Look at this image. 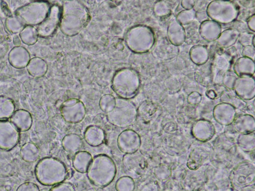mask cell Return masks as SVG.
I'll list each match as a JSON object with an SVG mask.
<instances>
[{
	"instance_id": "cell-1",
	"label": "cell",
	"mask_w": 255,
	"mask_h": 191,
	"mask_svg": "<svg viewBox=\"0 0 255 191\" xmlns=\"http://www.w3.org/2000/svg\"><path fill=\"white\" fill-rule=\"evenodd\" d=\"M90 15L87 8L77 0L65 1L61 10L59 26L68 36L79 34L87 25Z\"/></svg>"
},
{
	"instance_id": "cell-2",
	"label": "cell",
	"mask_w": 255,
	"mask_h": 191,
	"mask_svg": "<svg viewBox=\"0 0 255 191\" xmlns=\"http://www.w3.org/2000/svg\"><path fill=\"white\" fill-rule=\"evenodd\" d=\"M117 173V166L113 159L108 155L101 154L93 158L86 174L92 184L103 188L113 181Z\"/></svg>"
},
{
	"instance_id": "cell-3",
	"label": "cell",
	"mask_w": 255,
	"mask_h": 191,
	"mask_svg": "<svg viewBox=\"0 0 255 191\" xmlns=\"http://www.w3.org/2000/svg\"><path fill=\"white\" fill-rule=\"evenodd\" d=\"M37 180L42 185L54 186L64 182L68 176L66 165L56 158L47 157L41 159L35 169Z\"/></svg>"
},
{
	"instance_id": "cell-4",
	"label": "cell",
	"mask_w": 255,
	"mask_h": 191,
	"mask_svg": "<svg viewBox=\"0 0 255 191\" xmlns=\"http://www.w3.org/2000/svg\"><path fill=\"white\" fill-rule=\"evenodd\" d=\"M140 85L137 72L130 68H124L114 74L112 81L113 90L120 98L129 100L137 94Z\"/></svg>"
},
{
	"instance_id": "cell-5",
	"label": "cell",
	"mask_w": 255,
	"mask_h": 191,
	"mask_svg": "<svg viewBox=\"0 0 255 191\" xmlns=\"http://www.w3.org/2000/svg\"><path fill=\"white\" fill-rule=\"evenodd\" d=\"M108 121L119 128L132 125L136 120L137 108L129 100L118 98L114 108L107 114Z\"/></svg>"
},
{
	"instance_id": "cell-6",
	"label": "cell",
	"mask_w": 255,
	"mask_h": 191,
	"mask_svg": "<svg viewBox=\"0 0 255 191\" xmlns=\"http://www.w3.org/2000/svg\"><path fill=\"white\" fill-rule=\"evenodd\" d=\"M147 28L143 26L131 27L125 36V42L128 47L133 52L142 53L150 47L151 37Z\"/></svg>"
},
{
	"instance_id": "cell-7",
	"label": "cell",
	"mask_w": 255,
	"mask_h": 191,
	"mask_svg": "<svg viewBox=\"0 0 255 191\" xmlns=\"http://www.w3.org/2000/svg\"><path fill=\"white\" fill-rule=\"evenodd\" d=\"M60 113L66 122L76 124L84 120L86 115V109L81 100L72 98L63 102L60 106Z\"/></svg>"
},
{
	"instance_id": "cell-8",
	"label": "cell",
	"mask_w": 255,
	"mask_h": 191,
	"mask_svg": "<svg viewBox=\"0 0 255 191\" xmlns=\"http://www.w3.org/2000/svg\"><path fill=\"white\" fill-rule=\"evenodd\" d=\"M141 139L135 131L127 129L118 135L117 143L119 150L125 154L136 153L140 149Z\"/></svg>"
},
{
	"instance_id": "cell-9",
	"label": "cell",
	"mask_w": 255,
	"mask_h": 191,
	"mask_svg": "<svg viewBox=\"0 0 255 191\" xmlns=\"http://www.w3.org/2000/svg\"><path fill=\"white\" fill-rule=\"evenodd\" d=\"M19 137V131L10 121L0 120V149H13L18 144Z\"/></svg>"
},
{
	"instance_id": "cell-10",
	"label": "cell",
	"mask_w": 255,
	"mask_h": 191,
	"mask_svg": "<svg viewBox=\"0 0 255 191\" xmlns=\"http://www.w3.org/2000/svg\"><path fill=\"white\" fill-rule=\"evenodd\" d=\"M137 152L125 154L122 159V164L125 172L127 176L133 179L140 176L145 167L144 158Z\"/></svg>"
},
{
	"instance_id": "cell-11",
	"label": "cell",
	"mask_w": 255,
	"mask_h": 191,
	"mask_svg": "<svg viewBox=\"0 0 255 191\" xmlns=\"http://www.w3.org/2000/svg\"><path fill=\"white\" fill-rule=\"evenodd\" d=\"M84 138L89 145L92 147H98L104 143L105 139V133L101 127L96 125H90L85 129Z\"/></svg>"
},
{
	"instance_id": "cell-12",
	"label": "cell",
	"mask_w": 255,
	"mask_h": 191,
	"mask_svg": "<svg viewBox=\"0 0 255 191\" xmlns=\"http://www.w3.org/2000/svg\"><path fill=\"white\" fill-rule=\"evenodd\" d=\"M10 121L20 132L28 131L32 125L31 114L24 110H18L13 112L10 117Z\"/></svg>"
},
{
	"instance_id": "cell-13",
	"label": "cell",
	"mask_w": 255,
	"mask_h": 191,
	"mask_svg": "<svg viewBox=\"0 0 255 191\" xmlns=\"http://www.w3.org/2000/svg\"><path fill=\"white\" fill-rule=\"evenodd\" d=\"M83 146L81 136L76 133H69L65 135L62 141L63 149L67 153L74 155L81 151Z\"/></svg>"
},
{
	"instance_id": "cell-14",
	"label": "cell",
	"mask_w": 255,
	"mask_h": 191,
	"mask_svg": "<svg viewBox=\"0 0 255 191\" xmlns=\"http://www.w3.org/2000/svg\"><path fill=\"white\" fill-rule=\"evenodd\" d=\"M93 158L90 152L81 150L74 155L72 160L73 167L78 172L86 173Z\"/></svg>"
},
{
	"instance_id": "cell-15",
	"label": "cell",
	"mask_w": 255,
	"mask_h": 191,
	"mask_svg": "<svg viewBox=\"0 0 255 191\" xmlns=\"http://www.w3.org/2000/svg\"><path fill=\"white\" fill-rule=\"evenodd\" d=\"M19 153L23 161L27 163H33L39 158L40 151L35 144L27 142L22 146Z\"/></svg>"
},
{
	"instance_id": "cell-16",
	"label": "cell",
	"mask_w": 255,
	"mask_h": 191,
	"mask_svg": "<svg viewBox=\"0 0 255 191\" xmlns=\"http://www.w3.org/2000/svg\"><path fill=\"white\" fill-rule=\"evenodd\" d=\"M61 10V9L57 5L52 7L49 16L45 23L44 27L46 28L47 34L52 33L59 25Z\"/></svg>"
},
{
	"instance_id": "cell-17",
	"label": "cell",
	"mask_w": 255,
	"mask_h": 191,
	"mask_svg": "<svg viewBox=\"0 0 255 191\" xmlns=\"http://www.w3.org/2000/svg\"><path fill=\"white\" fill-rule=\"evenodd\" d=\"M14 109V106L11 100L6 97H0V120L10 117Z\"/></svg>"
},
{
	"instance_id": "cell-18",
	"label": "cell",
	"mask_w": 255,
	"mask_h": 191,
	"mask_svg": "<svg viewBox=\"0 0 255 191\" xmlns=\"http://www.w3.org/2000/svg\"><path fill=\"white\" fill-rule=\"evenodd\" d=\"M134 188L133 179L127 175L119 178L115 184L117 191H134Z\"/></svg>"
},
{
	"instance_id": "cell-19",
	"label": "cell",
	"mask_w": 255,
	"mask_h": 191,
	"mask_svg": "<svg viewBox=\"0 0 255 191\" xmlns=\"http://www.w3.org/2000/svg\"><path fill=\"white\" fill-rule=\"evenodd\" d=\"M116 103L115 97L112 95L106 94L101 97L99 104L101 110L107 114L114 108Z\"/></svg>"
},
{
	"instance_id": "cell-20",
	"label": "cell",
	"mask_w": 255,
	"mask_h": 191,
	"mask_svg": "<svg viewBox=\"0 0 255 191\" xmlns=\"http://www.w3.org/2000/svg\"><path fill=\"white\" fill-rule=\"evenodd\" d=\"M49 191H76V189L71 183L64 182L54 186Z\"/></svg>"
},
{
	"instance_id": "cell-21",
	"label": "cell",
	"mask_w": 255,
	"mask_h": 191,
	"mask_svg": "<svg viewBox=\"0 0 255 191\" xmlns=\"http://www.w3.org/2000/svg\"><path fill=\"white\" fill-rule=\"evenodd\" d=\"M16 191H40L38 186L32 182H25L20 185Z\"/></svg>"
},
{
	"instance_id": "cell-22",
	"label": "cell",
	"mask_w": 255,
	"mask_h": 191,
	"mask_svg": "<svg viewBox=\"0 0 255 191\" xmlns=\"http://www.w3.org/2000/svg\"><path fill=\"white\" fill-rule=\"evenodd\" d=\"M153 185L152 184H148L145 186L140 191H153Z\"/></svg>"
},
{
	"instance_id": "cell-23",
	"label": "cell",
	"mask_w": 255,
	"mask_h": 191,
	"mask_svg": "<svg viewBox=\"0 0 255 191\" xmlns=\"http://www.w3.org/2000/svg\"><path fill=\"white\" fill-rule=\"evenodd\" d=\"M86 191H96V190H95L94 189H90Z\"/></svg>"
},
{
	"instance_id": "cell-24",
	"label": "cell",
	"mask_w": 255,
	"mask_h": 191,
	"mask_svg": "<svg viewBox=\"0 0 255 191\" xmlns=\"http://www.w3.org/2000/svg\"><path fill=\"white\" fill-rule=\"evenodd\" d=\"M96 191H105L102 188H99Z\"/></svg>"
}]
</instances>
